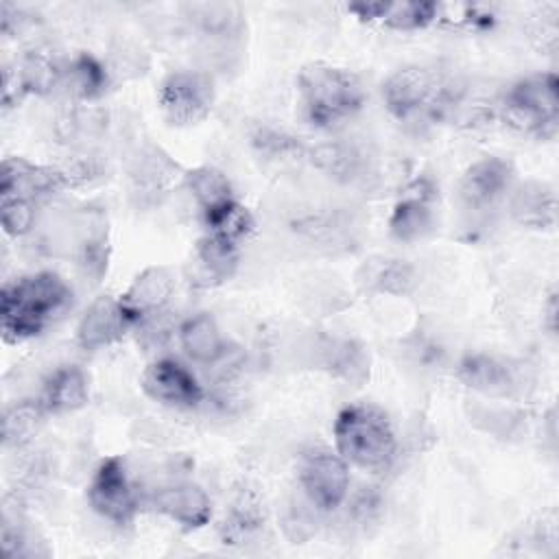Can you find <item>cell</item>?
<instances>
[{"instance_id": "obj_1", "label": "cell", "mask_w": 559, "mask_h": 559, "mask_svg": "<svg viewBox=\"0 0 559 559\" xmlns=\"http://www.w3.org/2000/svg\"><path fill=\"white\" fill-rule=\"evenodd\" d=\"M72 301L70 286L57 273H33L2 286L0 317L7 343L33 338Z\"/></svg>"}, {"instance_id": "obj_2", "label": "cell", "mask_w": 559, "mask_h": 559, "mask_svg": "<svg viewBox=\"0 0 559 559\" xmlns=\"http://www.w3.org/2000/svg\"><path fill=\"white\" fill-rule=\"evenodd\" d=\"M336 452L367 472H386L395 461V432L389 417L369 404L343 408L334 421Z\"/></svg>"}, {"instance_id": "obj_3", "label": "cell", "mask_w": 559, "mask_h": 559, "mask_svg": "<svg viewBox=\"0 0 559 559\" xmlns=\"http://www.w3.org/2000/svg\"><path fill=\"white\" fill-rule=\"evenodd\" d=\"M297 92L310 124L328 129L352 118L365 100L358 76L345 68L312 63L301 68Z\"/></svg>"}, {"instance_id": "obj_4", "label": "cell", "mask_w": 559, "mask_h": 559, "mask_svg": "<svg viewBox=\"0 0 559 559\" xmlns=\"http://www.w3.org/2000/svg\"><path fill=\"white\" fill-rule=\"evenodd\" d=\"M382 96L386 109L400 120L417 114L437 116L454 103L452 85L437 70L424 66H406L393 72L382 85Z\"/></svg>"}, {"instance_id": "obj_5", "label": "cell", "mask_w": 559, "mask_h": 559, "mask_svg": "<svg viewBox=\"0 0 559 559\" xmlns=\"http://www.w3.org/2000/svg\"><path fill=\"white\" fill-rule=\"evenodd\" d=\"M557 85V76L550 72L513 83L502 100L507 122L537 138H552L559 120Z\"/></svg>"}, {"instance_id": "obj_6", "label": "cell", "mask_w": 559, "mask_h": 559, "mask_svg": "<svg viewBox=\"0 0 559 559\" xmlns=\"http://www.w3.org/2000/svg\"><path fill=\"white\" fill-rule=\"evenodd\" d=\"M299 483L314 507L332 511L345 500L349 489L347 461L338 452L314 445L301 454Z\"/></svg>"}, {"instance_id": "obj_7", "label": "cell", "mask_w": 559, "mask_h": 559, "mask_svg": "<svg viewBox=\"0 0 559 559\" xmlns=\"http://www.w3.org/2000/svg\"><path fill=\"white\" fill-rule=\"evenodd\" d=\"M159 105L170 124H197L212 111L214 83L203 72H173L164 79L159 87Z\"/></svg>"}, {"instance_id": "obj_8", "label": "cell", "mask_w": 559, "mask_h": 559, "mask_svg": "<svg viewBox=\"0 0 559 559\" xmlns=\"http://www.w3.org/2000/svg\"><path fill=\"white\" fill-rule=\"evenodd\" d=\"M87 502L100 518L109 520L111 524H131L138 511V500L120 456H107L98 463L87 485Z\"/></svg>"}, {"instance_id": "obj_9", "label": "cell", "mask_w": 559, "mask_h": 559, "mask_svg": "<svg viewBox=\"0 0 559 559\" xmlns=\"http://www.w3.org/2000/svg\"><path fill=\"white\" fill-rule=\"evenodd\" d=\"M142 391L166 406L192 408L203 400V389L188 367L173 358L151 362L142 373Z\"/></svg>"}, {"instance_id": "obj_10", "label": "cell", "mask_w": 559, "mask_h": 559, "mask_svg": "<svg viewBox=\"0 0 559 559\" xmlns=\"http://www.w3.org/2000/svg\"><path fill=\"white\" fill-rule=\"evenodd\" d=\"M70 186V177L57 168L37 166L22 157H7L0 170V197L35 201Z\"/></svg>"}, {"instance_id": "obj_11", "label": "cell", "mask_w": 559, "mask_h": 559, "mask_svg": "<svg viewBox=\"0 0 559 559\" xmlns=\"http://www.w3.org/2000/svg\"><path fill=\"white\" fill-rule=\"evenodd\" d=\"M131 325L133 323H131L129 314L124 312L120 299L98 297L83 312L79 328H76V341L87 352L103 349V347L120 341Z\"/></svg>"}, {"instance_id": "obj_12", "label": "cell", "mask_w": 559, "mask_h": 559, "mask_svg": "<svg viewBox=\"0 0 559 559\" xmlns=\"http://www.w3.org/2000/svg\"><path fill=\"white\" fill-rule=\"evenodd\" d=\"M513 179V168L500 157H483L474 162L461 179V199L472 210L491 207L504 197Z\"/></svg>"}, {"instance_id": "obj_13", "label": "cell", "mask_w": 559, "mask_h": 559, "mask_svg": "<svg viewBox=\"0 0 559 559\" xmlns=\"http://www.w3.org/2000/svg\"><path fill=\"white\" fill-rule=\"evenodd\" d=\"M173 290H175L173 273L166 266H148L133 280L129 290L120 297V304L129 314L131 323L140 325L142 321L162 312Z\"/></svg>"}, {"instance_id": "obj_14", "label": "cell", "mask_w": 559, "mask_h": 559, "mask_svg": "<svg viewBox=\"0 0 559 559\" xmlns=\"http://www.w3.org/2000/svg\"><path fill=\"white\" fill-rule=\"evenodd\" d=\"M155 509L188 531L203 528L212 518V502L194 483L162 487L155 493Z\"/></svg>"}, {"instance_id": "obj_15", "label": "cell", "mask_w": 559, "mask_h": 559, "mask_svg": "<svg viewBox=\"0 0 559 559\" xmlns=\"http://www.w3.org/2000/svg\"><path fill=\"white\" fill-rule=\"evenodd\" d=\"M437 2L424 0H400V2H352L347 11L356 13L360 20L380 22L395 31L424 28L437 20Z\"/></svg>"}, {"instance_id": "obj_16", "label": "cell", "mask_w": 559, "mask_h": 559, "mask_svg": "<svg viewBox=\"0 0 559 559\" xmlns=\"http://www.w3.org/2000/svg\"><path fill=\"white\" fill-rule=\"evenodd\" d=\"M430 199H432V190L424 181H417L395 203L389 227L397 240L411 242V240L421 238L430 229V225H432Z\"/></svg>"}, {"instance_id": "obj_17", "label": "cell", "mask_w": 559, "mask_h": 559, "mask_svg": "<svg viewBox=\"0 0 559 559\" xmlns=\"http://www.w3.org/2000/svg\"><path fill=\"white\" fill-rule=\"evenodd\" d=\"M87 397H90V386H87L85 373L74 365H66L48 376V380L44 382L39 402L48 415L50 413L57 415V413H72L85 406Z\"/></svg>"}, {"instance_id": "obj_18", "label": "cell", "mask_w": 559, "mask_h": 559, "mask_svg": "<svg viewBox=\"0 0 559 559\" xmlns=\"http://www.w3.org/2000/svg\"><path fill=\"white\" fill-rule=\"evenodd\" d=\"M511 214L524 227H552L557 214V199L552 188L539 181H526L511 197Z\"/></svg>"}, {"instance_id": "obj_19", "label": "cell", "mask_w": 559, "mask_h": 559, "mask_svg": "<svg viewBox=\"0 0 559 559\" xmlns=\"http://www.w3.org/2000/svg\"><path fill=\"white\" fill-rule=\"evenodd\" d=\"M179 343L183 352L197 362H216L227 352L225 338L207 312H199L181 323Z\"/></svg>"}, {"instance_id": "obj_20", "label": "cell", "mask_w": 559, "mask_h": 559, "mask_svg": "<svg viewBox=\"0 0 559 559\" xmlns=\"http://www.w3.org/2000/svg\"><path fill=\"white\" fill-rule=\"evenodd\" d=\"M459 378L483 393H507L511 386L509 367L487 354L465 356L459 365Z\"/></svg>"}, {"instance_id": "obj_21", "label": "cell", "mask_w": 559, "mask_h": 559, "mask_svg": "<svg viewBox=\"0 0 559 559\" xmlns=\"http://www.w3.org/2000/svg\"><path fill=\"white\" fill-rule=\"evenodd\" d=\"M197 262L212 284L225 282L238 266V242L207 234L197 245Z\"/></svg>"}, {"instance_id": "obj_22", "label": "cell", "mask_w": 559, "mask_h": 559, "mask_svg": "<svg viewBox=\"0 0 559 559\" xmlns=\"http://www.w3.org/2000/svg\"><path fill=\"white\" fill-rule=\"evenodd\" d=\"M207 234L240 242L253 229V218L236 199H227L203 212Z\"/></svg>"}, {"instance_id": "obj_23", "label": "cell", "mask_w": 559, "mask_h": 559, "mask_svg": "<svg viewBox=\"0 0 559 559\" xmlns=\"http://www.w3.org/2000/svg\"><path fill=\"white\" fill-rule=\"evenodd\" d=\"M46 408L41 406L39 400H24L17 402L13 406L7 408L4 419H2V441L4 445H22L26 441H31L41 424V419L46 417Z\"/></svg>"}, {"instance_id": "obj_24", "label": "cell", "mask_w": 559, "mask_h": 559, "mask_svg": "<svg viewBox=\"0 0 559 559\" xmlns=\"http://www.w3.org/2000/svg\"><path fill=\"white\" fill-rule=\"evenodd\" d=\"M61 81H66L68 90L74 96H79L83 100H92V98H96L105 92L107 72L92 55L83 52L63 68V79Z\"/></svg>"}, {"instance_id": "obj_25", "label": "cell", "mask_w": 559, "mask_h": 559, "mask_svg": "<svg viewBox=\"0 0 559 559\" xmlns=\"http://www.w3.org/2000/svg\"><path fill=\"white\" fill-rule=\"evenodd\" d=\"M186 186L192 192V197L197 199V203L201 205V212H205L227 199H234L227 177L221 170L210 168V166L190 170L186 175Z\"/></svg>"}, {"instance_id": "obj_26", "label": "cell", "mask_w": 559, "mask_h": 559, "mask_svg": "<svg viewBox=\"0 0 559 559\" xmlns=\"http://www.w3.org/2000/svg\"><path fill=\"white\" fill-rule=\"evenodd\" d=\"M314 162L334 177L352 179L360 170V155L343 144H325L314 151Z\"/></svg>"}, {"instance_id": "obj_27", "label": "cell", "mask_w": 559, "mask_h": 559, "mask_svg": "<svg viewBox=\"0 0 559 559\" xmlns=\"http://www.w3.org/2000/svg\"><path fill=\"white\" fill-rule=\"evenodd\" d=\"M0 223L9 236L26 234L35 223L33 201L17 197H0Z\"/></svg>"}, {"instance_id": "obj_28", "label": "cell", "mask_w": 559, "mask_h": 559, "mask_svg": "<svg viewBox=\"0 0 559 559\" xmlns=\"http://www.w3.org/2000/svg\"><path fill=\"white\" fill-rule=\"evenodd\" d=\"M371 282L378 290H384V293H406L408 286L413 284V271L411 266L397 260H384L373 271Z\"/></svg>"}, {"instance_id": "obj_29", "label": "cell", "mask_w": 559, "mask_h": 559, "mask_svg": "<svg viewBox=\"0 0 559 559\" xmlns=\"http://www.w3.org/2000/svg\"><path fill=\"white\" fill-rule=\"evenodd\" d=\"M255 144L262 148V151H269V153H288V151H297L299 144L288 138V135H282L277 131H271V129H260L255 135H253Z\"/></svg>"}]
</instances>
